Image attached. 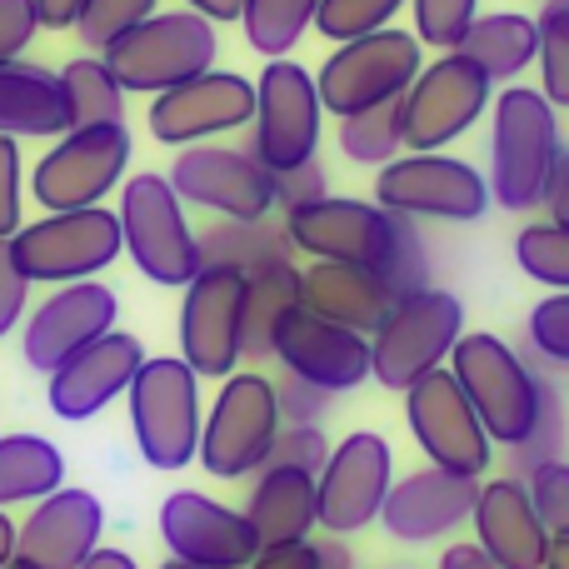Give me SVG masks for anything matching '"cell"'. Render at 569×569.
I'll use <instances>...</instances> for the list:
<instances>
[{
  "label": "cell",
  "instance_id": "1",
  "mask_svg": "<svg viewBox=\"0 0 569 569\" xmlns=\"http://www.w3.org/2000/svg\"><path fill=\"white\" fill-rule=\"evenodd\" d=\"M560 110L545 90L505 86L490 106V196L500 210L525 216L545 200L555 156H560Z\"/></svg>",
  "mask_w": 569,
  "mask_h": 569
},
{
  "label": "cell",
  "instance_id": "2",
  "mask_svg": "<svg viewBox=\"0 0 569 569\" xmlns=\"http://www.w3.org/2000/svg\"><path fill=\"white\" fill-rule=\"evenodd\" d=\"M450 375L460 380V390L470 395L475 415H480L485 435H490L495 445L515 450V445H525L535 435L550 380H545L510 340L485 335V330L460 335V345H455V355H450Z\"/></svg>",
  "mask_w": 569,
  "mask_h": 569
},
{
  "label": "cell",
  "instance_id": "3",
  "mask_svg": "<svg viewBox=\"0 0 569 569\" xmlns=\"http://www.w3.org/2000/svg\"><path fill=\"white\" fill-rule=\"evenodd\" d=\"M460 335H465L460 295L440 290V284L400 295L390 305V315L380 320V330L370 335V380L405 395L415 380L450 365Z\"/></svg>",
  "mask_w": 569,
  "mask_h": 569
},
{
  "label": "cell",
  "instance_id": "4",
  "mask_svg": "<svg viewBox=\"0 0 569 569\" xmlns=\"http://www.w3.org/2000/svg\"><path fill=\"white\" fill-rule=\"evenodd\" d=\"M130 435L150 470H186L200 455V375L180 355H150L126 390Z\"/></svg>",
  "mask_w": 569,
  "mask_h": 569
},
{
  "label": "cell",
  "instance_id": "5",
  "mask_svg": "<svg viewBox=\"0 0 569 569\" xmlns=\"http://www.w3.org/2000/svg\"><path fill=\"white\" fill-rule=\"evenodd\" d=\"M220 36L206 16L196 10H156L146 26L120 36L106 50V66L126 96H166V90L186 86V80L216 70Z\"/></svg>",
  "mask_w": 569,
  "mask_h": 569
},
{
  "label": "cell",
  "instance_id": "6",
  "mask_svg": "<svg viewBox=\"0 0 569 569\" xmlns=\"http://www.w3.org/2000/svg\"><path fill=\"white\" fill-rule=\"evenodd\" d=\"M120 236H126V256L150 284L166 290H186L200 276V236L186 220V200L176 196L170 176L160 170H140L126 176L120 186Z\"/></svg>",
  "mask_w": 569,
  "mask_h": 569
},
{
  "label": "cell",
  "instance_id": "7",
  "mask_svg": "<svg viewBox=\"0 0 569 569\" xmlns=\"http://www.w3.org/2000/svg\"><path fill=\"white\" fill-rule=\"evenodd\" d=\"M284 430L280 420V395L276 380L260 370H236L220 380V395L210 405L206 425H200V455L196 465L216 480H246L260 475L276 450V435Z\"/></svg>",
  "mask_w": 569,
  "mask_h": 569
},
{
  "label": "cell",
  "instance_id": "8",
  "mask_svg": "<svg viewBox=\"0 0 569 569\" xmlns=\"http://www.w3.org/2000/svg\"><path fill=\"white\" fill-rule=\"evenodd\" d=\"M10 260L30 284H76L96 280L100 270H110L126 250L120 236V216L106 206L90 210H50V216L20 226L6 240Z\"/></svg>",
  "mask_w": 569,
  "mask_h": 569
},
{
  "label": "cell",
  "instance_id": "9",
  "mask_svg": "<svg viewBox=\"0 0 569 569\" xmlns=\"http://www.w3.org/2000/svg\"><path fill=\"white\" fill-rule=\"evenodd\" d=\"M130 156H136V140H130L126 120H116V126H76L36 160L30 196L40 200L46 216L50 210H90L126 186Z\"/></svg>",
  "mask_w": 569,
  "mask_h": 569
},
{
  "label": "cell",
  "instance_id": "10",
  "mask_svg": "<svg viewBox=\"0 0 569 569\" xmlns=\"http://www.w3.org/2000/svg\"><path fill=\"white\" fill-rule=\"evenodd\" d=\"M420 76V40L415 30H375V36L345 40L325 56L320 76V106L330 116H365L375 106H390V100H405V90Z\"/></svg>",
  "mask_w": 569,
  "mask_h": 569
},
{
  "label": "cell",
  "instance_id": "11",
  "mask_svg": "<svg viewBox=\"0 0 569 569\" xmlns=\"http://www.w3.org/2000/svg\"><path fill=\"white\" fill-rule=\"evenodd\" d=\"M320 86L315 76L300 66V60H266L256 80V120H250V156L270 170V176H284V170H300L315 160L320 150Z\"/></svg>",
  "mask_w": 569,
  "mask_h": 569
},
{
  "label": "cell",
  "instance_id": "12",
  "mask_svg": "<svg viewBox=\"0 0 569 569\" xmlns=\"http://www.w3.org/2000/svg\"><path fill=\"white\" fill-rule=\"evenodd\" d=\"M375 206L405 220H445L475 226L495 206L485 170L460 156H395L375 176Z\"/></svg>",
  "mask_w": 569,
  "mask_h": 569
},
{
  "label": "cell",
  "instance_id": "13",
  "mask_svg": "<svg viewBox=\"0 0 569 569\" xmlns=\"http://www.w3.org/2000/svg\"><path fill=\"white\" fill-rule=\"evenodd\" d=\"M495 106V80L480 66L450 50L435 66H420L415 86L400 100V130L410 156H435L450 140H460L465 130H475V120Z\"/></svg>",
  "mask_w": 569,
  "mask_h": 569
},
{
  "label": "cell",
  "instance_id": "14",
  "mask_svg": "<svg viewBox=\"0 0 569 569\" xmlns=\"http://www.w3.org/2000/svg\"><path fill=\"white\" fill-rule=\"evenodd\" d=\"M405 425H410L415 445L435 470L485 480V470L495 465V440L485 435L480 415H475L470 395L460 390V380L450 375V365L405 390Z\"/></svg>",
  "mask_w": 569,
  "mask_h": 569
},
{
  "label": "cell",
  "instance_id": "15",
  "mask_svg": "<svg viewBox=\"0 0 569 569\" xmlns=\"http://www.w3.org/2000/svg\"><path fill=\"white\" fill-rule=\"evenodd\" d=\"M284 236H290L295 256L385 270V260L395 256V240H400V216H390L385 206H370V200L320 196L284 210Z\"/></svg>",
  "mask_w": 569,
  "mask_h": 569
},
{
  "label": "cell",
  "instance_id": "16",
  "mask_svg": "<svg viewBox=\"0 0 569 569\" xmlns=\"http://www.w3.org/2000/svg\"><path fill=\"white\" fill-rule=\"evenodd\" d=\"M180 360L200 380H230L246 360V270L200 266L180 300Z\"/></svg>",
  "mask_w": 569,
  "mask_h": 569
},
{
  "label": "cell",
  "instance_id": "17",
  "mask_svg": "<svg viewBox=\"0 0 569 569\" xmlns=\"http://www.w3.org/2000/svg\"><path fill=\"white\" fill-rule=\"evenodd\" d=\"M395 485V450L385 435L375 430H350L330 450L320 480H315V515L320 530L345 540L360 535L365 525H380V510L390 500Z\"/></svg>",
  "mask_w": 569,
  "mask_h": 569
},
{
  "label": "cell",
  "instance_id": "18",
  "mask_svg": "<svg viewBox=\"0 0 569 569\" xmlns=\"http://www.w3.org/2000/svg\"><path fill=\"white\" fill-rule=\"evenodd\" d=\"M170 186L186 206L220 220H270L276 210V176L236 146H186L170 160Z\"/></svg>",
  "mask_w": 569,
  "mask_h": 569
},
{
  "label": "cell",
  "instance_id": "19",
  "mask_svg": "<svg viewBox=\"0 0 569 569\" xmlns=\"http://www.w3.org/2000/svg\"><path fill=\"white\" fill-rule=\"evenodd\" d=\"M116 315H120V295L106 280L56 284L20 325V355H26V365L36 375H56L70 355H80L100 335L116 330Z\"/></svg>",
  "mask_w": 569,
  "mask_h": 569
},
{
  "label": "cell",
  "instance_id": "20",
  "mask_svg": "<svg viewBox=\"0 0 569 569\" xmlns=\"http://www.w3.org/2000/svg\"><path fill=\"white\" fill-rule=\"evenodd\" d=\"M250 120H256V80L236 76V70H206V76L150 100L146 126L160 146L186 150L230 136V130H246Z\"/></svg>",
  "mask_w": 569,
  "mask_h": 569
},
{
  "label": "cell",
  "instance_id": "21",
  "mask_svg": "<svg viewBox=\"0 0 569 569\" xmlns=\"http://www.w3.org/2000/svg\"><path fill=\"white\" fill-rule=\"evenodd\" d=\"M160 540L170 560H186L196 569H250L266 550L246 510L210 500L206 490H176L160 505Z\"/></svg>",
  "mask_w": 569,
  "mask_h": 569
},
{
  "label": "cell",
  "instance_id": "22",
  "mask_svg": "<svg viewBox=\"0 0 569 569\" xmlns=\"http://www.w3.org/2000/svg\"><path fill=\"white\" fill-rule=\"evenodd\" d=\"M276 360L284 365V375H300L330 395H350L370 380V335L345 330L295 305L276 330Z\"/></svg>",
  "mask_w": 569,
  "mask_h": 569
},
{
  "label": "cell",
  "instance_id": "23",
  "mask_svg": "<svg viewBox=\"0 0 569 569\" xmlns=\"http://www.w3.org/2000/svg\"><path fill=\"white\" fill-rule=\"evenodd\" d=\"M146 360L150 355L140 345V335L110 330L96 345H86L80 355H70L56 375H46V405L70 425L96 420L106 405H116L130 390V380L140 375Z\"/></svg>",
  "mask_w": 569,
  "mask_h": 569
},
{
  "label": "cell",
  "instance_id": "24",
  "mask_svg": "<svg viewBox=\"0 0 569 569\" xmlns=\"http://www.w3.org/2000/svg\"><path fill=\"white\" fill-rule=\"evenodd\" d=\"M475 500H480V480H465V475L425 465V470L390 485L380 525L400 545H435L445 535H455L460 525H470Z\"/></svg>",
  "mask_w": 569,
  "mask_h": 569
},
{
  "label": "cell",
  "instance_id": "25",
  "mask_svg": "<svg viewBox=\"0 0 569 569\" xmlns=\"http://www.w3.org/2000/svg\"><path fill=\"white\" fill-rule=\"evenodd\" d=\"M475 545L490 555L500 569H545L550 560V525L540 520L525 480L500 475V480H480V500H475Z\"/></svg>",
  "mask_w": 569,
  "mask_h": 569
},
{
  "label": "cell",
  "instance_id": "26",
  "mask_svg": "<svg viewBox=\"0 0 569 569\" xmlns=\"http://www.w3.org/2000/svg\"><path fill=\"white\" fill-rule=\"evenodd\" d=\"M100 530H106L100 495L60 485L56 495H46V500L20 520L16 555L40 569H80L100 550Z\"/></svg>",
  "mask_w": 569,
  "mask_h": 569
},
{
  "label": "cell",
  "instance_id": "27",
  "mask_svg": "<svg viewBox=\"0 0 569 569\" xmlns=\"http://www.w3.org/2000/svg\"><path fill=\"white\" fill-rule=\"evenodd\" d=\"M395 300H400V295L390 290V280L370 266H330V260H310V266L300 270V305L310 315H325V320L345 325V330L375 335Z\"/></svg>",
  "mask_w": 569,
  "mask_h": 569
},
{
  "label": "cell",
  "instance_id": "28",
  "mask_svg": "<svg viewBox=\"0 0 569 569\" xmlns=\"http://www.w3.org/2000/svg\"><path fill=\"white\" fill-rule=\"evenodd\" d=\"M70 130L60 76L30 60L0 66V136L10 140H60Z\"/></svg>",
  "mask_w": 569,
  "mask_h": 569
},
{
  "label": "cell",
  "instance_id": "29",
  "mask_svg": "<svg viewBox=\"0 0 569 569\" xmlns=\"http://www.w3.org/2000/svg\"><path fill=\"white\" fill-rule=\"evenodd\" d=\"M246 520L256 525L260 545H300L310 540V530L320 525L315 515V475L290 470V465H266L250 485Z\"/></svg>",
  "mask_w": 569,
  "mask_h": 569
},
{
  "label": "cell",
  "instance_id": "30",
  "mask_svg": "<svg viewBox=\"0 0 569 569\" xmlns=\"http://www.w3.org/2000/svg\"><path fill=\"white\" fill-rule=\"evenodd\" d=\"M460 56L480 66L490 80H515L540 60V20L520 10H490L460 40Z\"/></svg>",
  "mask_w": 569,
  "mask_h": 569
},
{
  "label": "cell",
  "instance_id": "31",
  "mask_svg": "<svg viewBox=\"0 0 569 569\" xmlns=\"http://www.w3.org/2000/svg\"><path fill=\"white\" fill-rule=\"evenodd\" d=\"M66 485V455L46 435H0V510L40 505Z\"/></svg>",
  "mask_w": 569,
  "mask_h": 569
},
{
  "label": "cell",
  "instance_id": "32",
  "mask_svg": "<svg viewBox=\"0 0 569 569\" xmlns=\"http://www.w3.org/2000/svg\"><path fill=\"white\" fill-rule=\"evenodd\" d=\"M300 305V266L276 260L246 276V360H276V330Z\"/></svg>",
  "mask_w": 569,
  "mask_h": 569
},
{
  "label": "cell",
  "instance_id": "33",
  "mask_svg": "<svg viewBox=\"0 0 569 569\" xmlns=\"http://www.w3.org/2000/svg\"><path fill=\"white\" fill-rule=\"evenodd\" d=\"M295 260V246L276 220H220L200 236V266H226L256 276L260 266Z\"/></svg>",
  "mask_w": 569,
  "mask_h": 569
},
{
  "label": "cell",
  "instance_id": "34",
  "mask_svg": "<svg viewBox=\"0 0 569 569\" xmlns=\"http://www.w3.org/2000/svg\"><path fill=\"white\" fill-rule=\"evenodd\" d=\"M60 96H66L70 130L76 126H116L126 120V90L116 86L110 66L100 56H76L60 70Z\"/></svg>",
  "mask_w": 569,
  "mask_h": 569
},
{
  "label": "cell",
  "instance_id": "35",
  "mask_svg": "<svg viewBox=\"0 0 569 569\" xmlns=\"http://www.w3.org/2000/svg\"><path fill=\"white\" fill-rule=\"evenodd\" d=\"M320 0H246V46L260 50L266 60H284L305 40V30L315 26Z\"/></svg>",
  "mask_w": 569,
  "mask_h": 569
},
{
  "label": "cell",
  "instance_id": "36",
  "mask_svg": "<svg viewBox=\"0 0 569 569\" xmlns=\"http://www.w3.org/2000/svg\"><path fill=\"white\" fill-rule=\"evenodd\" d=\"M340 156L355 166H390L395 156H405V130H400V100L375 106L365 116L340 120Z\"/></svg>",
  "mask_w": 569,
  "mask_h": 569
},
{
  "label": "cell",
  "instance_id": "37",
  "mask_svg": "<svg viewBox=\"0 0 569 569\" xmlns=\"http://www.w3.org/2000/svg\"><path fill=\"white\" fill-rule=\"evenodd\" d=\"M515 260L530 280L550 284V290H569V226L555 220H535L515 236Z\"/></svg>",
  "mask_w": 569,
  "mask_h": 569
},
{
  "label": "cell",
  "instance_id": "38",
  "mask_svg": "<svg viewBox=\"0 0 569 569\" xmlns=\"http://www.w3.org/2000/svg\"><path fill=\"white\" fill-rule=\"evenodd\" d=\"M540 90L555 110H569V6L565 0H545L540 16Z\"/></svg>",
  "mask_w": 569,
  "mask_h": 569
},
{
  "label": "cell",
  "instance_id": "39",
  "mask_svg": "<svg viewBox=\"0 0 569 569\" xmlns=\"http://www.w3.org/2000/svg\"><path fill=\"white\" fill-rule=\"evenodd\" d=\"M405 10V0H320L315 10V30L335 46L345 40H360L375 36V30H390V20Z\"/></svg>",
  "mask_w": 569,
  "mask_h": 569
},
{
  "label": "cell",
  "instance_id": "40",
  "mask_svg": "<svg viewBox=\"0 0 569 569\" xmlns=\"http://www.w3.org/2000/svg\"><path fill=\"white\" fill-rule=\"evenodd\" d=\"M565 445H569V410H565V395L555 390H545V410H540V425H535V435L525 445H515V450H505L510 455V475L515 480H525L530 470H540V465H550V460H565Z\"/></svg>",
  "mask_w": 569,
  "mask_h": 569
},
{
  "label": "cell",
  "instance_id": "41",
  "mask_svg": "<svg viewBox=\"0 0 569 569\" xmlns=\"http://www.w3.org/2000/svg\"><path fill=\"white\" fill-rule=\"evenodd\" d=\"M156 6L160 0H86V10L76 20V36L86 40V50L106 56L120 36H130L136 26H146L156 16Z\"/></svg>",
  "mask_w": 569,
  "mask_h": 569
},
{
  "label": "cell",
  "instance_id": "42",
  "mask_svg": "<svg viewBox=\"0 0 569 569\" xmlns=\"http://www.w3.org/2000/svg\"><path fill=\"white\" fill-rule=\"evenodd\" d=\"M410 10H415V40L435 46L440 56L460 50V40L480 20V0H410Z\"/></svg>",
  "mask_w": 569,
  "mask_h": 569
},
{
  "label": "cell",
  "instance_id": "43",
  "mask_svg": "<svg viewBox=\"0 0 569 569\" xmlns=\"http://www.w3.org/2000/svg\"><path fill=\"white\" fill-rule=\"evenodd\" d=\"M525 335H530V350L540 355L545 365H560L569 370V290H550L525 320Z\"/></svg>",
  "mask_w": 569,
  "mask_h": 569
},
{
  "label": "cell",
  "instance_id": "44",
  "mask_svg": "<svg viewBox=\"0 0 569 569\" xmlns=\"http://www.w3.org/2000/svg\"><path fill=\"white\" fill-rule=\"evenodd\" d=\"M525 490H530L540 520L550 525V535H569V460H550L540 470H530Z\"/></svg>",
  "mask_w": 569,
  "mask_h": 569
},
{
  "label": "cell",
  "instance_id": "45",
  "mask_svg": "<svg viewBox=\"0 0 569 569\" xmlns=\"http://www.w3.org/2000/svg\"><path fill=\"white\" fill-rule=\"evenodd\" d=\"M330 450H335V445L325 440L320 425H284V430L276 435V450H270L266 465H290V470H305V475H315V480H320Z\"/></svg>",
  "mask_w": 569,
  "mask_h": 569
},
{
  "label": "cell",
  "instance_id": "46",
  "mask_svg": "<svg viewBox=\"0 0 569 569\" xmlns=\"http://www.w3.org/2000/svg\"><path fill=\"white\" fill-rule=\"evenodd\" d=\"M276 395H280V420L284 425H320L325 415H330V390H320V385L300 380V375H284L276 380Z\"/></svg>",
  "mask_w": 569,
  "mask_h": 569
},
{
  "label": "cell",
  "instance_id": "47",
  "mask_svg": "<svg viewBox=\"0 0 569 569\" xmlns=\"http://www.w3.org/2000/svg\"><path fill=\"white\" fill-rule=\"evenodd\" d=\"M20 200H26V190H20V146L10 136H0V240H10L26 226Z\"/></svg>",
  "mask_w": 569,
  "mask_h": 569
},
{
  "label": "cell",
  "instance_id": "48",
  "mask_svg": "<svg viewBox=\"0 0 569 569\" xmlns=\"http://www.w3.org/2000/svg\"><path fill=\"white\" fill-rule=\"evenodd\" d=\"M36 30H40L36 0H0V66L26 56V46L36 40Z\"/></svg>",
  "mask_w": 569,
  "mask_h": 569
},
{
  "label": "cell",
  "instance_id": "49",
  "mask_svg": "<svg viewBox=\"0 0 569 569\" xmlns=\"http://www.w3.org/2000/svg\"><path fill=\"white\" fill-rule=\"evenodd\" d=\"M26 315H30V280L16 270L10 246L0 240V340H6L16 325H26Z\"/></svg>",
  "mask_w": 569,
  "mask_h": 569
},
{
  "label": "cell",
  "instance_id": "50",
  "mask_svg": "<svg viewBox=\"0 0 569 569\" xmlns=\"http://www.w3.org/2000/svg\"><path fill=\"white\" fill-rule=\"evenodd\" d=\"M320 196H330V176H325L320 160H310V166L276 176V206H284V210L305 206V200H320Z\"/></svg>",
  "mask_w": 569,
  "mask_h": 569
},
{
  "label": "cell",
  "instance_id": "51",
  "mask_svg": "<svg viewBox=\"0 0 569 569\" xmlns=\"http://www.w3.org/2000/svg\"><path fill=\"white\" fill-rule=\"evenodd\" d=\"M250 569H325V560H320V545L300 540V545H270V550H260Z\"/></svg>",
  "mask_w": 569,
  "mask_h": 569
},
{
  "label": "cell",
  "instance_id": "52",
  "mask_svg": "<svg viewBox=\"0 0 569 569\" xmlns=\"http://www.w3.org/2000/svg\"><path fill=\"white\" fill-rule=\"evenodd\" d=\"M545 216L555 220V226H569V146H560V156H555V170H550V186H545Z\"/></svg>",
  "mask_w": 569,
  "mask_h": 569
},
{
  "label": "cell",
  "instance_id": "53",
  "mask_svg": "<svg viewBox=\"0 0 569 569\" xmlns=\"http://www.w3.org/2000/svg\"><path fill=\"white\" fill-rule=\"evenodd\" d=\"M80 10H86V0H36V16L46 30H76Z\"/></svg>",
  "mask_w": 569,
  "mask_h": 569
},
{
  "label": "cell",
  "instance_id": "54",
  "mask_svg": "<svg viewBox=\"0 0 569 569\" xmlns=\"http://www.w3.org/2000/svg\"><path fill=\"white\" fill-rule=\"evenodd\" d=\"M440 569H500V565L470 540V545H450V550L440 555Z\"/></svg>",
  "mask_w": 569,
  "mask_h": 569
},
{
  "label": "cell",
  "instance_id": "55",
  "mask_svg": "<svg viewBox=\"0 0 569 569\" xmlns=\"http://www.w3.org/2000/svg\"><path fill=\"white\" fill-rule=\"evenodd\" d=\"M186 10L206 16L210 26H230V20L246 16V0H186Z\"/></svg>",
  "mask_w": 569,
  "mask_h": 569
},
{
  "label": "cell",
  "instance_id": "56",
  "mask_svg": "<svg viewBox=\"0 0 569 569\" xmlns=\"http://www.w3.org/2000/svg\"><path fill=\"white\" fill-rule=\"evenodd\" d=\"M80 569H140V565H136V555H126V550H106V545H100V550L90 555V560L80 565Z\"/></svg>",
  "mask_w": 569,
  "mask_h": 569
},
{
  "label": "cell",
  "instance_id": "57",
  "mask_svg": "<svg viewBox=\"0 0 569 569\" xmlns=\"http://www.w3.org/2000/svg\"><path fill=\"white\" fill-rule=\"evenodd\" d=\"M16 545H20V525L10 520L6 510H0V569H6L10 560H16Z\"/></svg>",
  "mask_w": 569,
  "mask_h": 569
},
{
  "label": "cell",
  "instance_id": "58",
  "mask_svg": "<svg viewBox=\"0 0 569 569\" xmlns=\"http://www.w3.org/2000/svg\"><path fill=\"white\" fill-rule=\"evenodd\" d=\"M320 560H325V569H350V550H345L340 540H325L320 545Z\"/></svg>",
  "mask_w": 569,
  "mask_h": 569
},
{
  "label": "cell",
  "instance_id": "59",
  "mask_svg": "<svg viewBox=\"0 0 569 569\" xmlns=\"http://www.w3.org/2000/svg\"><path fill=\"white\" fill-rule=\"evenodd\" d=\"M545 569H569V535H555L550 540V560H545Z\"/></svg>",
  "mask_w": 569,
  "mask_h": 569
},
{
  "label": "cell",
  "instance_id": "60",
  "mask_svg": "<svg viewBox=\"0 0 569 569\" xmlns=\"http://www.w3.org/2000/svg\"><path fill=\"white\" fill-rule=\"evenodd\" d=\"M6 569H40V565H30V560H20V555H16V560H10Z\"/></svg>",
  "mask_w": 569,
  "mask_h": 569
},
{
  "label": "cell",
  "instance_id": "61",
  "mask_svg": "<svg viewBox=\"0 0 569 569\" xmlns=\"http://www.w3.org/2000/svg\"><path fill=\"white\" fill-rule=\"evenodd\" d=\"M160 569H196V565H186V560H166Z\"/></svg>",
  "mask_w": 569,
  "mask_h": 569
},
{
  "label": "cell",
  "instance_id": "62",
  "mask_svg": "<svg viewBox=\"0 0 569 569\" xmlns=\"http://www.w3.org/2000/svg\"><path fill=\"white\" fill-rule=\"evenodd\" d=\"M565 6H569V0H565Z\"/></svg>",
  "mask_w": 569,
  "mask_h": 569
}]
</instances>
